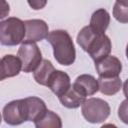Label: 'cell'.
Returning <instances> with one entry per match:
<instances>
[{
	"label": "cell",
	"instance_id": "obj_17",
	"mask_svg": "<svg viewBox=\"0 0 128 128\" xmlns=\"http://www.w3.org/2000/svg\"><path fill=\"white\" fill-rule=\"evenodd\" d=\"M98 35H100V33L96 32L90 25L85 26L80 30V32L77 35V43L84 51L87 52L90 45Z\"/></svg>",
	"mask_w": 128,
	"mask_h": 128
},
{
	"label": "cell",
	"instance_id": "obj_14",
	"mask_svg": "<svg viewBox=\"0 0 128 128\" xmlns=\"http://www.w3.org/2000/svg\"><path fill=\"white\" fill-rule=\"evenodd\" d=\"M109 23L110 16L105 9H98L91 16L90 26L100 34H105V31L108 28Z\"/></svg>",
	"mask_w": 128,
	"mask_h": 128
},
{
	"label": "cell",
	"instance_id": "obj_20",
	"mask_svg": "<svg viewBox=\"0 0 128 128\" xmlns=\"http://www.w3.org/2000/svg\"><path fill=\"white\" fill-rule=\"evenodd\" d=\"M118 116L123 123L128 124V99H125L120 104L118 108Z\"/></svg>",
	"mask_w": 128,
	"mask_h": 128
},
{
	"label": "cell",
	"instance_id": "obj_16",
	"mask_svg": "<svg viewBox=\"0 0 128 128\" xmlns=\"http://www.w3.org/2000/svg\"><path fill=\"white\" fill-rule=\"evenodd\" d=\"M98 84H99V91L102 94L108 96L118 93L122 86V82L119 77H113V78L99 77Z\"/></svg>",
	"mask_w": 128,
	"mask_h": 128
},
{
	"label": "cell",
	"instance_id": "obj_8",
	"mask_svg": "<svg viewBox=\"0 0 128 128\" xmlns=\"http://www.w3.org/2000/svg\"><path fill=\"white\" fill-rule=\"evenodd\" d=\"M87 52L95 62H98L109 56L111 52V41L109 37L105 34L98 35L90 45Z\"/></svg>",
	"mask_w": 128,
	"mask_h": 128
},
{
	"label": "cell",
	"instance_id": "obj_11",
	"mask_svg": "<svg viewBox=\"0 0 128 128\" xmlns=\"http://www.w3.org/2000/svg\"><path fill=\"white\" fill-rule=\"evenodd\" d=\"M72 85L85 96H91L99 90L98 80H96L95 77L89 74H83L78 76Z\"/></svg>",
	"mask_w": 128,
	"mask_h": 128
},
{
	"label": "cell",
	"instance_id": "obj_25",
	"mask_svg": "<svg viewBox=\"0 0 128 128\" xmlns=\"http://www.w3.org/2000/svg\"><path fill=\"white\" fill-rule=\"evenodd\" d=\"M126 57L128 59V44H127V47H126Z\"/></svg>",
	"mask_w": 128,
	"mask_h": 128
},
{
	"label": "cell",
	"instance_id": "obj_15",
	"mask_svg": "<svg viewBox=\"0 0 128 128\" xmlns=\"http://www.w3.org/2000/svg\"><path fill=\"white\" fill-rule=\"evenodd\" d=\"M54 71H55V68H54L53 64L49 60L44 59V60H42L40 65L37 67V69L34 71L33 76H34L35 81L38 84L47 86L48 81H49L51 75L54 73Z\"/></svg>",
	"mask_w": 128,
	"mask_h": 128
},
{
	"label": "cell",
	"instance_id": "obj_4",
	"mask_svg": "<svg viewBox=\"0 0 128 128\" xmlns=\"http://www.w3.org/2000/svg\"><path fill=\"white\" fill-rule=\"evenodd\" d=\"M18 58L22 63V70L26 73L34 72L42 62V54L36 43H22L18 49Z\"/></svg>",
	"mask_w": 128,
	"mask_h": 128
},
{
	"label": "cell",
	"instance_id": "obj_13",
	"mask_svg": "<svg viewBox=\"0 0 128 128\" xmlns=\"http://www.w3.org/2000/svg\"><path fill=\"white\" fill-rule=\"evenodd\" d=\"M59 100L63 106L70 109H74V108H78L80 105L82 106V104L86 100V96L72 85L67 90L66 93H64L61 97H59Z\"/></svg>",
	"mask_w": 128,
	"mask_h": 128
},
{
	"label": "cell",
	"instance_id": "obj_21",
	"mask_svg": "<svg viewBox=\"0 0 128 128\" xmlns=\"http://www.w3.org/2000/svg\"><path fill=\"white\" fill-rule=\"evenodd\" d=\"M28 4L35 10H38V9H42L45 5H46V1H43V2H40V1H29Z\"/></svg>",
	"mask_w": 128,
	"mask_h": 128
},
{
	"label": "cell",
	"instance_id": "obj_9",
	"mask_svg": "<svg viewBox=\"0 0 128 128\" xmlns=\"http://www.w3.org/2000/svg\"><path fill=\"white\" fill-rule=\"evenodd\" d=\"M47 86L54 94H56L58 97H61L71 87L70 77L67 73L61 70H55L51 75Z\"/></svg>",
	"mask_w": 128,
	"mask_h": 128
},
{
	"label": "cell",
	"instance_id": "obj_5",
	"mask_svg": "<svg viewBox=\"0 0 128 128\" xmlns=\"http://www.w3.org/2000/svg\"><path fill=\"white\" fill-rule=\"evenodd\" d=\"M2 116L4 121L9 125H19L25 121H28V113L25 99L9 102L3 108Z\"/></svg>",
	"mask_w": 128,
	"mask_h": 128
},
{
	"label": "cell",
	"instance_id": "obj_18",
	"mask_svg": "<svg viewBox=\"0 0 128 128\" xmlns=\"http://www.w3.org/2000/svg\"><path fill=\"white\" fill-rule=\"evenodd\" d=\"M35 123L36 128H62L61 118L53 111L48 110Z\"/></svg>",
	"mask_w": 128,
	"mask_h": 128
},
{
	"label": "cell",
	"instance_id": "obj_2",
	"mask_svg": "<svg viewBox=\"0 0 128 128\" xmlns=\"http://www.w3.org/2000/svg\"><path fill=\"white\" fill-rule=\"evenodd\" d=\"M25 23L16 17H10L0 23V42L2 45L15 46L24 41Z\"/></svg>",
	"mask_w": 128,
	"mask_h": 128
},
{
	"label": "cell",
	"instance_id": "obj_10",
	"mask_svg": "<svg viewBox=\"0 0 128 128\" xmlns=\"http://www.w3.org/2000/svg\"><path fill=\"white\" fill-rule=\"evenodd\" d=\"M1 76L0 79L4 80L8 77H14L22 70V63L20 59L14 55H5L1 59Z\"/></svg>",
	"mask_w": 128,
	"mask_h": 128
},
{
	"label": "cell",
	"instance_id": "obj_6",
	"mask_svg": "<svg viewBox=\"0 0 128 128\" xmlns=\"http://www.w3.org/2000/svg\"><path fill=\"white\" fill-rule=\"evenodd\" d=\"M24 23L26 27L24 43H35L48 37V25L45 21L41 19H32L26 20Z\"/></svg>",
	"mask_w": 128,
	"mask_h": 128
},
{
	"label": "cell",
	"instance_id": "obj_7",
	"mask_svg": "<svg viewBox=\"0 0 128 128\" xmlns=\"http://www.w3.org/2000/svg\"><path fill=\"white\" fill-rule=\"evenodd\" d=\"M95 68L98 72L99 77L102 78H113L118 77L122 70V64L120 60L115 56H107L106 58L95 62Z\"/></svg>",
	"mask_w": 128,
	"mask_h": 128
},
{
	"label": "cell",
	"instance_id": "obj_12",
	"mask_svg": "<svg viewBox=\"0 0 128 128\" xmlns=\"http://www.w3.org/2000/svg\"><path fill=\"white\" fill-rule=\"evenodd\" d=\"M25 103H26V107H27L28 121L36 122L48 111L46 108L45 102L38 97L25 98Z\"/></svg>",
	"mask_w": 128,
	"mask_h": 128
},
{
	"label": "cell",
	"instance_id": "obj_1",
	"mask_svg": "<svg viewBox=\"0 0 128 128\" xmlns=\"http://www.w3.org/2000/svg\"><path fill=\"white\" fill-rule=\"evenodd\" d=\"M47 41L53 47V54L56 61L64 66L73 64L76 58V51L72 38L65 30H53L49 33Z\"/></svg>",
	"mask_w": 128,
	"mask_h": 128
},
{
	"label": "cell",
	"instance_id": "obj_19",
	"mask_svg": "<svg viewBox=\"0 0 128 128\" xmlns=\"http://www.w3.org/2000/svg\"><path fill=\"white\" fill-rule=\"evenodd\" d=\"M113 16L120 23H128V1H116Z\"/></svg>",
	"mask_w": 128,
	"mask_h": 128
},
{
	"label": "cell",
	"instance_id": "obj_24",
	"mask_svg": "<svg viewBox=\"0 0 128 128\" xmlns=\"http://www.w3.org/2000/svg\"><path fill=\"white\" fill-rule=\"evenodd\" d=\"M100 128H117V126H115L114 124H104Z\"/></svg>",
	"mask_w": 128,
	"mask_h": 128
},
{
	"label": "cell",
	"instance_id": "obj_3",
	"mask_svg": "<svg viewBox=\"0 0 128 128\" xmlns=\"http://www.w3.org/2000/svg\"><path fill=\"white\" fill-rule=\"evenodd\" d=\"M83 117L90 123H101L110 115L109 104L100 98H89L81 106Z\"/></svg>",
	"mask_w": 128,
	"mask_h": 128
},
{
	"label": "cell",
	"instance_id": "obj_22",
	"mask_svg": "<svg viewBox=\"0 0 128 128\" xmlns=\"http://www.w3.org/2000/svg\"><path fill=\"white\" fill-rule=\"evenodd\" d=\"M1 3L3 4L4 7H2V9H1V16H0V18L3 19V18L6 17V15L9 13V5H8L5 1H2Z\"/></svg>",
	"mask_w": 128,
	"mask_h": 128
},
{
	"label": "cell",
	"instance_id": "obj_23",
	"mask_svg": "<svg viewBox=\"0 0 128 128\" xmlns=\"http://www.w3.org/2000/svg\"><path fill=\"white\" fill-rule=\"evenodd\" d=\"M123 92H124V95L126 96V98L128 99V79L123 84Z\"/></svg>",
	"mask_w": 128,
	"mask_h": 128
}]
</instances>
